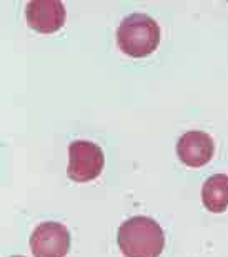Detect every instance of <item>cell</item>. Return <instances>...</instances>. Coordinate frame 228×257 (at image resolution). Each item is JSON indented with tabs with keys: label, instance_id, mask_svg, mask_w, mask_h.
Segmentation results:
<instances>
[{
	"label": "cell",
	"instance_id": "3957f363",
	"mask_svg": "<svg viewBox=\"0 0 228 257\" xmlns=\"http://www.w3.org/2000/svg\"><path fill=\"white\" fill-rule=\"evenodd\" d=\"M105 166L103 151L90 141H75L69 146L67 176L75 182H90L100 176Z\"/></svg>",
	"mask_w": 228,
	"mask_h": 257
},
{
	"label": "cell",
	"instance_id": "ba28073f",
	"mask_svg": "<svg viewBox=\"0 0 228 257\" xmlns=\"http://www.w3.org/2000/svg\"><path fill=\"white\" fill-rule=\"evenodd\" d=\"M12 257H24V255H12Z\"/></svg>",
	"mask_w": 228,
	"mask_h": 257
},
{
	"label": "cell",
	"instance_id": "7a4b0ae2",
	"mask_svg": "<svg viewBox=\"0 0 228 257\" xmlns=\"http://www.w3.org/2000/svg\"><path fill=\"white\" fill-rule=\"evenodd\" d=\"M117 44L128 57H147L160 44L158 24L145 14H130L118 25Z\"/></svg>",
	"mask_w": 228,
	"mask_h": 257
},
{
	"label": "cell",
	"instance_id": "6da1fadb",
	"mask_svg": "<svg viewBox=\"0 0 228 257\" xmlns=\"http://www.w3.org/2000/svg\"><path fill=\"white\" fill-rule=\"evenodd\" d=\"M117 242L125 257H158L165 247V234L157 220L137 215L118 227Z\"/></svg>",
	"mask_w": 228,
	"mask_h": 257
},
{
	"label": "cell",
	"instance_id": "52a82bcc",
	"mask_svg": "<svg viewBox=\"0 0 228 257\" xmlns=\"http://www.w3.org/2000/svg\"><path fill=\"white\" fill-rule=\"evenodd\" d=\"M201 202L210 212L220 214L228 209V176L215 174L201 187Z\"/></svg>",
	"mask_w": 228,
	"mask_h": 257
},
{
	"label": "cell",
	"instance_id": "5b68a950",
	"mask_svg": "<svg viewBox=\"0 0 228 257\" xmlns=\"http://www.w3.org/2000/svg\"><path fill=\"white\" fill-rule=\"evenodd\" d=\"M25 17L30 29L40 34H54L65 24V7L59 0H32L27 4Z\"/></svg>",
	"mask_w": 228,
	"mask_h": 257
},
{
	"label": "cell",
	"instance_id": "277c9868",
	"mask_svg": "<svg viewBox=\"0 0 228 257\" xmlns=\"http://www.w3.org/2000/svg\"><path fill=\"white\" fill-rule=\"evenodd\" d=\"M30 250L35 257H65L70 249V232L64 224H39L30 235Z\"/></svg>",
	"mask_w": 228,
	"mask_h": 257
},
{
	"label": "cell",
	"instance_id": "8992f818",
	"mask_svg": "<svg viewBox=\"0 0 228 257\" xmlns=\"http://www.w3.org/2000/svg\"><path fill=\"white\" fill-rule=\"evenodd\" d=\"M215 144L206 132L188 131L178 139L177 156L188 167H201L213 157Z\"/></svg>",
	"mask_w": 228,
	"mask_h": 257
}]
</instances>
